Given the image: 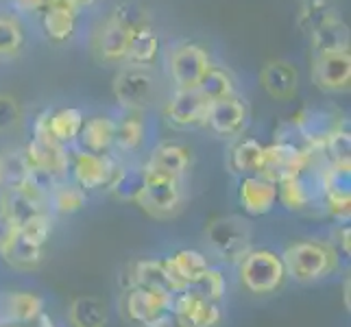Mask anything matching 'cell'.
<instances>
[{
    "mask_svg": "<svg viewBox=\"0 0 351 327\" xmlns=\"http://www.w3.org/2000/svg\"><path fill=\"white\" fill-rule=\"evenodd\" d=\"M31 166L24 149H9L0 153V190L20 188L29 181Z\"/></svg>",
    "mask_w": 351,
    "mask_h": 327,
    "instance_id": "38",
    "label": "cell"
},
{
    "mask_svg": "<svg viewBox=\"0 0 351 327\" xmlns=\"http://www.w3.org/2000/svg\"><path fill=\"white\" fill-rule=\"evenodd\" d=\"M341 125L343 123L332 112H328V109H319V107L301 109L293 120L295 133L310 151H319L323 147V142L328 140Z\"/></svg>",
    "mask_w": 351,
    "mask_h": 327,
    "instance_id": "16",
    "label": "cell"
},
{
    "mask_svg": "<svg viewBox=\"0 0 351 327\" xmlns=\"http://www.w3.org/2000/svg\"><path fill=\"white\" fill-rule=\"evenodd\" d=\"M282 262L286 269V277H290L297 284H319L332 277L341 269V256L336 249L325 240L317 238H304L284 249Z\"/></svg>",
    "mask_w": 351,
    "mask_h": 327,
    "instance_id": "1",
    "label": "cell"
},
{
    "mask_svg": "<svg viewBox=\"0 0 351 327\" xmlns=\"http://www.w3.org/2000/svg\"><path fill=\"white\" fill-rule=\"evenodd\" d=\"M238 280L251 295L277 293L286 282L282 256L273 249H251L238 264Z\"/></svg>",
    "mask_w": 351,
    "mask_h": 327,
    "instance_id": "4",
    "label": "cell"
},
{
    "mask_svg": "<svg viewBox=\"0 0 351 327\" xmlns=\"http://www.w3.org/2000/svg\"><path fill=\"white\" fill-rule=\"evenodd\" d=\"M238 201L249 216H264L277 205V184L262 175L240 177Z\"/></svg>",
    "mask_w": 351,
    "mask_h": 327,
    "instance_id": "22",
    "label": "cell"
},
{
    "mask_svg": "<svg viewBox=\"0 0 351 327\" xmlns=\"http://www.w3.org/2000/svg\"><path fill=\"white\" fill-rule=\"evenodd\" d=\"M184 201H186L184 179L147 171L144 188L136 205L147 216L155 218V221H168V218H173L181 212Z\"/></svg>",
    "mask_w": 351,
    "mask_h": 327,
    "instance_id": "5",
    "label": "cell"
},
{
    "mask_svg": "<svg viewBox=\"0 0 351 327\" xmlns=\"http://www.w3.org/2000/svg\"><path fill=\"white\" fill-rule=\"evenodd\" d=\"M197 92L208 103L232 99V96H238V79L234 77V72L229 68L212 64L210 70L203 75L201 83L197 86Z\"/></svg>",
    "mask_w": 351,
    "mask_h": 327,
    "instance_id": "35",
    "label": "cell"
},
{
    "mask_svg": "<svg viewBox=\"0 0 351 327\" xmlns=\"http://www.w3.org/2000/svg\"><path fill=\"white\" fill-rule=\"evenodd\" d=\"M110 18H114L118 24H123L127 31H136V29L144 27V24H151L147 11H144L136 3H123V5H118L112 11V14H110Z\"/></svg>",
    "mask_w": 351,
    "mask_h": 327,
    "instance_id": "45",
    "label": "cell"
},
{
    "mask_svg": "<svg viewBox=\"0 0 351 327\" xmlns=\"http://www.w3.org/2000/svg\"><path fill=\"white\" fill-rule=\"evenodd\" d=\"M16 232H18L16 225L11 223L3 212H0V253L5 251V247L11 242V238L16 236Z\"/></svg>",
    "mask_w": 351,
    "mask_h": 327,
    "instance_id": "49",
    "label": "cell"
},
{
    "mask_svg": "<svg viewBox=\"0 0 351 327\" xmlns=\"http://www.w3.org/2000/svg\"><path fill=\"white\" fill-rule=\"evenodd\" d=\"M18 234L22 238H27L29 242H33V245L44 247L53 234V214L46 210L38 216H33L31 221H27L18 229Z\"/></svg>",
    "mask_w": 351,
    "mask_h": 327,
    "instance_id": "43",
    "label": "cell"
},
{
    "mask_svg": "<svg viewBox=\"0 0 351 327\" xmlns=\"http://www.w3.org/2000/svg\"><path fill=\"white\" fill-rule=\"evenodd\" d=\"M147 327H190L184 319L179 317L177 312H173V310H166L162 317H157L151 325H147Z\"/></svg>",
    "mask_w": 351,
    "mask_h": 327,
    "instance_id": "48",
    "label": "cell"
},
{
    "mask_svg": "<svg viewBox=\"0 0 351 327\" xmlns=\"http://www.w3.org/2000/svg\"><path fill=\"white\" fill-rule=\"evenodd\" d=\"M147 138L149 127L142 112H123L114 118V155H136Z\"/></svg>",
    "mask_w": 351,
    "mask_h": 327,
    "instance_id": "26",
    "label": "cell"
},
{
    "mask_svg": "<svg viewBox=\"0 0 351 327\" xmlns=\"http://www.w3.org/2000/svg\"><path fill=\"white\" fill-rule=\"evenodd\" d=\"M210 103L197 90H175L164 103V118L168 127L177 131H190L205 127Z\"/></svg>",
    "mask_w": 351,
    "mask_h": 327,
    "instance_id": "11",
    "label": "cell"
},
{
    "mask_svg": "<svg viewBox=\"0 0 351 327\" xmlns=\"http://www.w3.org/2000/svg\"><path fill=\"white\" fill-rule=\"evenodd\" d=\"M68 323L70 327H107V323H110V310H107V304L103 299L81 295L70 301Z\"/></svg>",
    "mask_w": 351,
    "mask_h": 327,
    "instance_id": "33",
    "label": "cell"
},
{
    "mask_svg": "<svg viewBox=\"0 0 351 327\" xmlns=\"http://www.w3.org/2000/svg\"><path fill=\"white\" fill-rule=\"evenodd\" d=\"M127 277H129V286H140L166 297H175L177 293L184 290L175 282L173 273L168 271L164 258H142L138 262H133Z\"/></svg>",
    "mask_w": 351,
    "mask_h": 327,
    "instance_id": "15",
    "label": "cell"
},
{
    "mask_svg": "<svg viewBox=\"0 0 351 327\" xmlns=\"http://www.w3.org/2000/svg\"><path fill=\"white\" fill-rule=\"evenodd\" d=\"M343 293H345V308L349 310L351 304H349V275L345 277V282H343Z\"/></svg>",
    "mask_w": 351,
    "mask_h": 327,
    "instance_id": "51",
    "label": "cell"
},
{
    "mask_svg": "<svg viewBox=\"0 0 351 327\" xmlns=\"http://www.w3.org/2000/svg\"><path fill=\"white\" fill-rule=\"evenodd\" d=\"M173 312H177L190 327H219L223 321L221 304L203 299L201 295L192 293L190 288L181 290L173 297Z\"/></svg>",
    "mask_w": 351,
    "mask_h": 327,
    "instance_id": "19",
    "label": "cell"
},
{
    "mask_svg": "<svg viewBox=\"0 0 351 327\" xmlns=\"http://www.w3.org/2000/svg\"><path fill=\"white\" fill-rule=\"evenodd\" d=\"M0 327H29V325H16V323H0Z\"/></svg>",
    "mask_w": 351,
    "mask_h": 327,
    "instance_id": "52",
    "label": "cell"
},
{
    "mask_svg": "<svg viewBox=\"0 0 351 327\" xmlns=\"http://www.w3.org/2000/svg\"><path fill=\"white\" fill-rule=\"evenodd\" d=\"M83 123H86V114L79 107H59L51 109L48 131H51V138L55 142L64 144V147H72V144H77Z\"/></svg>",
    "mask_w": 351,
    "mask_h": 327,
    "instance_id": "34",
    "label": "cell"
},
{
    "mask_svg": "<svg viewBox=\"0 0 351 327\" xmlns=\"http://www.w3.org/2000/svg\"><path fill=\"white\" fill-rule=\"evenodd\" d=\"M160 53H162V40L160 33L153 29V24H144V27L131 31L127 64L151 68L157 62Z\"/></svg>",
    "mask_w": 351,
    "mask_h": 327,
    "instance_id": "31",
    "label": "cell"
},
{
    "mask_svg": "<svg viewBox=\"0 0 351 327\" xmlns=\"http://www.w3.org/2000/svg\"><path fill=\"white\" fill-rule=\"evenodd\" d=\"M314 155H317V151H310L306 144H299L290 138H280L269 147L264 144L260 175L277 184V181L293 177L301 168H306L314 160Z\"/></svg>",
    "mask_w": 351,
    "mask_h": 327,
    "instance_id": "8",
    "label": "cell"
},
{
    "mask_svg": "<svg viewBox=\"0 0 351 327\" xmlns=\"http://www.w3.org/2000/svg\"><path fill=\"white\" fill-rule=\"evenodd\" d=\"M7 3H9L11 14H16L20 18V16H38V14H42L51 0H7Z\"/></svg>",
    "mask_w": 351,
    "mask_h": 327,
    "instance_id": "46",
    "label": "cell"
},
{
    "mask_svg": "<svg viewBox=\"0 0 351 327\" xmlns=\"http://www.w3.org/2000/svg\"><path fill=\"white\" fill-rule=\"evenodd\" d=\"M123 312L131 323L138 325H151L157 317H162L166 310L173 308V297H166L153 290L140 288V286H127L123 297Z\"/></svg>",
    "mask_w": 351,
    "mask_h": 327,
    "instance_id": "14",
    "label": "cell"
},
{
    "mask_svg": "<svg viewBox=\"0 0 351 327\" xmlns=\"http://www.w3.org/2000/svg\"><path fill=\"white\" fill-rule=\"evenodd\" d=\"M46 308L44 297L29 293V290H7L0 297V323L33 325Z\"/></svg>",
    "mask_w": 351,
    "mask_h": 327,
    "instance_id": "21",
    "label": "cell"
},
{
    "mask_svg": "<svg viewBox=\"0 0 351 327\" xmlns=\"http://www.w3.org/2000/svg\"><path fill=\"white\" fill-rule=\"evenodd\" d=\"M144 177H147V168L144 166L120 164L118 173L112 179V184L107 186V192L123 203H136L142 188H144Z\"/></svg>",
    "mask_w": 351,
    "mask_h": 327,
    "instance_id": "37",
    "label": "cell"
},
{
    "mask_svg": "<svg viewBox=\"0 0 351 327\" xmlns=\"http://www.w3.org/2000/svg\"><path fill=\"white\" fill-rule=\"evenodd\" d=\"M46 210H48L46 199L29 184H24L20 188L0 190V212L16 225V229H20L33 216H38Z\"/></svg>",
    "mask_w": 351,
    "mask_h": 327,
    "instance_id": "17",
    "label": "cell"
},
{
    "mask_svg": "<svg viewBox=\"0 0 351 327\" xmlns=\"http://www.w3.org/2000/svg\"><path fill=\"white\" fill-rule=\"evenodd\" d=\"M205 245L216 258L227 264H238L253 249V227L245 216H216L203 229Z\"/></svg>",
    "mask_w": 351,
    "mask_h": 327,
    "instance_id": "2",
    "label": "cell"
},
{
    "mask_svg": "<svg viewBox=\"0 0 351 327\" xmlns=\"http://www.w3.org/2000/svg\"><path fill=\"white\" fill-rule=\"evenodd\" d=\"M24 120V109L14 94L0 92V136L16 131Z\"/></svg>",
    "mask_w": 351,
    "mask_h": 327,
    "instance_id": "44",
    "label": "cell"
},
{
    "mask_svg": "<svg viewBox=\"0 0 351 327\" xmlns=\"http://www.w3.org/2000/svg\"><path fill=\"white\" fill-rule=\"evenodd\" d=\"M112 94L123 112H147L157 103L160 81L155 72L144 66L123 64L112 81Z\"/></svg>",
    "mask_w": 351,
    "mask_h": 327,
    "instance_id": "3",
    "label": "cell"
},
{
    "mask_svg": "<svg viewBox=\"0 0 351 327\" xmlns=\"http://www.w3.org/2000/svg\"><path fill=\"white\" fill-rule=\"evenodd\" d=\"M349 236H351V232H349V223H343L341 227H336V232H334V240H330V245L336 249V253L338 256H349V251H351V247H349Z\"/></svg>",
    "mask_w": 351,
    "mask_h": 327,
    "instance_id": "47",
    "label": "cell"
},
{
    "mask_svg": "<svg viewBox=\"0 0 351 327\" xmlns=\"http://www.w3.org/2000/svg\"><path fill=\"white\" fill-rule=\"evenodd\" d=\"M68 3L75 7L77 11H83V9H92L99 0H68Z\"/></svg>",
    "mask_w": 351,
    "mask_h": 327,
    "instance_id": "50",
    "label": "cell"
},
{
    "mask_svg": "<svg viewBox=\"0 0 351 327\" xmlns=\"http://www.w3.org/2000/svg\"><path fill=\"white\" fill-rule=\"evenodd\" d=\"M338 14V11L332 7L330 0H306L304 7L299 11V27L301 31L312 33L314 29L323 24L325 20H330Z\"/></svg>",
    "mask_w": 351,
    "mask_h": 327,
    "instance_id": "42",
    "label": "cell"
},
{
    "mask_svg": "<svg viewBox=\"0 0 351 327\" xmlns=\"http://www.w3.org/2000/svg\"><path fill=\"white\" fill-rule=\"evenodd\" d=\"M190 290H192V293L201 295L203 299L214 301V304H221V301L225 299V295H227V277L223 275L221 269H214V266H210V269L190 286Z\"/></svg>",
    "mask_w": 351,
    "mask_h": 327,
    "instance_id": "41",
    "label": "cell"
},
{
    "mask_svg": "<svg viewBox=\"0 0 351 327\" xmlns=\"http://www.w3.org/2000/svg\"><path fill=\"white\" fill-rule=\"evenodd\" d=\"M29 166L33 171H46L57 179H66L70 171V151L64 144L55 140H38L33 138L24 147Z\"/></svg>",
    "mask_w": 351,
    "mask_h": 327,
    "instance_id": "20",
    "label": "cell"
},
{
    "mask_svg": "<svg viewBox=\"0 0 351 327\" xmlns=\"http://www.w3.org/2000/svg\"><path fill=\"white\" fill-rule=\"evenodd\" d=\"M308 35H310V48L314 57L349 53V42H351L349 27L338 14L330 20H325L323 24H319V27Z\"/></svg>",
    "mask_w": 351,
    "mask_h": 327,
    "instance_id": "27",
    "label": "cell"
},
{
    "mask_svg": "<svg viewBox=\"0 0 351 327\" xmlns=\"http://www.w3.org/2000/svg\"><path fill=\"white\" fill-rule=\"evenodd\" d=\"M192 166V151L177 140H164L149 153V160L144 164L147 171L164 173L177 179H184Z\"/></svg>",
    "mask_w": 351,
    "mask_h": 327,
    "instance_id": "24",
    "label": "cell"
},
{
    "mask_svg": "<svg viewBox=\"0 0 351 327\" xmlns=\"http://www.w3.org/2000/svg\"><path fill=\"white\" fill-rule=\"evenodd\" d=\"M249 118L251 112L247 101L242 96H232V99L210 103L205 127L221 140H238L247 131Z\"/></svg>",
    "mask_w": 351,
    "mask_h": 327,
    "instance_id": "10",
    "label": "cell"
},
{
    "mask_svg": "<svg viewBox=\"0 0 351 327\" xmlns=\"http://www.w3.org/2000/svg\"><path fill=\"white\" fill-rule=\"evenodd\" d=\"M129 38H131V31H127L123 24H118L114 18H107L94 35L96 57H99L103 64H112V66L127 64Z\"/></svg>",
    "mask_w": 351,
    "mask_h": 327,
    "instance_id": "23",
    "label": "cell"
},
{
    "mask_svg": "<svg viewBox=\"0 0 351 327\" xmlns=\"http://www.w3.org/2000/svg\"><path fill=\"white\" fill-rule=\"evenodd\" d=\"M79 14L68 0H51L42 11V31L51 42L64 44L75 38L77 24H79Z\"/></svg>",
    "mask_w": 351,
    "mask_h": 327,
    "instance_id": "25",
    "label": "cell"
},
{
    "mask_svg": "<svg viewBox=\"0 0 351 327\" xmlns=\"http://www.w3.org/2000/svg\"><path fill=\"white\" fill-rule=\"evenodd\" d=\"M310 77L314 88L325 94H343L351 83V55H319L312 59Z\"/></svg>",
    "mask_w": 351,
    "mask_h": 327,
    "instance_id": "13",
    "label": "cell"
},
{
    "mask_svg": "<svg viewBox=\"0 0 351 327\" xmlns=\"http://www.w3.org/2000/svg\"><path fill=\"white\" fill-rule=\"evenodd\" d=\"M0 258H3L11 269H16V271H35V269H40L42 262H44V247L33 245V242L22 238L16 232V236L11 238V242L5 247V251L0 253Z\"/></svg>",
    "mask_w": 351,
    "mask_h": 327,
    "instance_id": "36",
    "label": "cell"
},
{
    "mask_svg": "<svg viewBox=\"0 0 351 327\" xmlns=\"http://www.w3.org/2000/svg\"><path fill=\"white\" fill-rule=\"evenodd\" d=\"M264 144L256 138H238L227 153V166L236 177L260 175L262 171Z\"/></svg>",
    "mask_w": 351,
    "mask_h": 327,
    "instance_id": "30",
    "label": "cell"
},
{
    "mask_svg": "<svg viewBox=\"0 0 351 327\" xmlns=\"http://www.w3.org/2000/svg\"><path fill=\"white\" fill-rule=\"evenodd\" d=\"M79 149L94 155L114 153V118L107 114H94L86 118L79 133Z\"/></svg>",
    "mask_w": 351,
    "mask_h": 327,
    "instance_id": "28",
    "label": "cell"
},
{
    "mask_svg": "<svg viewBox=\"0 0 351 327\" xmlns=\"http://www.w3.org/2000/svg\"><path fill=\"white\" fill-rule=\"evenodd\" d=\"M212 64L208 48L190 40H179L166 51V72L175 90H197Z\"/></svg>",
    "mask_w": 351,
    "mask_h": 327,
    "instance_id": "6",
    "label": "cell"
},
{
    "mask_svg": "<svg viewBox=\"0 0 351 327\" xmlns=\"http://www.w3.org/2000/svg\"><path fill=\"white\" fill-rule=\"evenodd\" d=\"M314 160L293 177L277 181V203L288 212H306L312 205L323 203V164Z\"/></svg>",
    "mask_w": 351,
    "mask_h": 327,
    "instance_id": "7",
    "label": "cell"
},
{
    "mask_svg": "<svg viewBox=\"0 0 351 327\" xmlns=\"http://www.w3.org/2000/svg\"><path fill=\"white\" fill-rule=\"evenodd\" d=\"M351 166L323 164V205L332 218L349 223L351 214Z\"/></svg>",
    "mask_w": 351,
    "mask_h": 327,
    "instance_id": "12",
    "label": "cell"
},
{
    "mask_svg": "<svg viewBox=\"0 0 351 327\" xmlns=\"http://www.w3.org/2000/svg\"><path fill=\"white\" fill-rule=\"evenodd\" d=\"M27 31L16 14L0 11V59H14L24 51Z\"/></svg>",
    "mask_w": 351,
    "mask_h": 327,
    "instance_id": "39",
    "label": "cell"
},
{
    "mask_svg": "<svg viewBox=\"0 0 351 327\" xmlns=\"http://www.w3.org/2000/svg\"><path fill=\"white\" fill-rule=\"evenodd\" d=\"M118 155H94L88 151H75L70 153V171H72V181L83 188L86 192L92 190H107L112 184L114 175L120 168Z\"/></svg>",
    "mask_w": 351,
    "mask_h": 327,
    "instance_id": "9",
    "label": "cell"
},
{
    "mask_svg": "<svg viewBox=\"0 0 351 327\" xmlns=\"http://www.w3.org/2000/svg\"><path fill=\"white\" fill-rule=\"evenodd\" d=\"M317 155L328 166H351V136L345 125L338 127L332 136L323 142V147L317 151Z\"/></svg>",
    "mask_w": 351,
    "mask_h": 327,
    "instance_id": "40",
    "label": "cell"
},
{
    "mask_svg": "<svg viewBox=\"0 0 351 327\" xmlns=\"http://www.w3.org/2000/svg\"><path fill=\"white\" fill-rule=\"evenodd\" d=\"M299 70L288 59H271L260 70V86L271 99L288 103L299 92Z\"/></svg>",
    "mask_w": 351,
    "mask_h": 327,
    "instance_id": "18",
    "label": "cell"
},
{
    "mask_svg": "<svg viewBox=\"0 0 351 327\" xmlns=\"http://www.w3.org/2000/svg\"><path fill=\"white\" fill-rule=\"evenodd\" d=\"M88 205V192L79 188L72 179H62L51 188L46 197V208L51 214L70 216L77 214Z\"/></svg>",
    "mask_w": 351,
    "mask_h": 327,
    "instance_id": "32",
    "label": "cell"
},
{
    "mask_svg": "<svg viewBox=\"0 0 351 327\" xmlns=\"http://www.w3.org/2000/svg\"><path fill=\"white\" fill-rule=\"evenodd\" d=\"M164 260H166L168 271L173 273L175 282L184 290L190 288L212 266L208 256L197 249H179L173 253V256H168Z\"/></svg>",
    "mask_w": 351,
    "mask_h": 327,
    "instance_id": "29",
    "label": "cell"
}]
</instances>
